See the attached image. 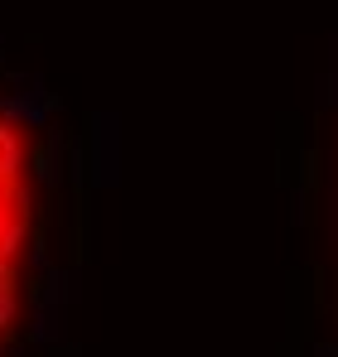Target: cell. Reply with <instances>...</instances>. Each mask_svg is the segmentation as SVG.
Instances as JSON below:
<instances>
[{"label":"cell","instance_id":"obj_1","mask_svg":"<svg viewBox=\"0 0 338 357\" xmlns=\"http://www.w3.org/2000/svg\"><path fill=\"white\" fill-rule=\"evenodd\" d=\"M34 246V145L24 121L0 107V357H10Z\"/></svg>","mask_w":338,"mask_h":357}]
</instances>
